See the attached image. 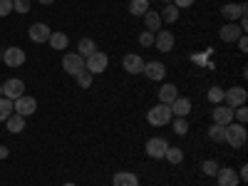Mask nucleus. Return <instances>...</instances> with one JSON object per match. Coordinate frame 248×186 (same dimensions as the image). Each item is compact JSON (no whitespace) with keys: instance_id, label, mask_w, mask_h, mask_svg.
I'll return each mask as SVG.
<instances>
[{"instance_id":"ddd939ff","label":"nucleus","mask_w":248,"mask_h":186,"mask_svg":"<svg viewBox=\"0 0 248 186\" xmlns=\"http://www.w3.org/2000/svg\"><path fill=\"white\" fill-rule=\"evenodd\" d=\"M3 62L8 67H20V65H25V50H20V47H8L3 52Z\"/></svg>"},{"instance_id":"c756f323","label":"nucleus","mask_w":248,"mask_h":186,"mask_svg":"<svg viewBox=\"0 0 248 186\" xmlns=\"http://www.w3.org/2000/svg\"><path fill=\"white\" fill-rule=\"evenodd\" d=\"M75 79H77V85H79L82 90H87V87L92 85V79H94V75H92V72H87V70H82V72H79V75H77Z\"/></svg>"},{"instance_id":"f03ea898","label":"nucleus","mask_w":248,"mask_h":186,"mask_svg":"<svg viewBox=\"0 0 248 186\" xmlns=\"http://www.w3.org/2000/svg\"><path fill=\"white\" fill-rule=\"evenodd\" d=\"M171 119H174L171 107L169 105H161V102L147 112V122L152 124V127H167V124H171Z\"/></svg>"},{"instance_id":"f8f14e48","label":"nucleus","mask_w":248,"mask_h":186,"mask_svg":"<svg viewBox=\"0 0 248 186\" xmlns=\"http://www.w3.org/2000/svg\"><path fill=\"white\" fill-rule=\"evenodd\" d=\"M141 75H147L152 82H161L164 77H167V67H164V62H144V72Z\"/></svg>"},{"instance_id":"c85d7f7f","label":"nucleus","mask_w":248,"mask_h":186,"mask_svg":"<svg viewBox=\"0 0 248 186\" xmlns=\"http://www.w3.org/2000/svg\"><path fill=\"white\" fill-rule=\"evenodd\" d=\"M218 169H221V167H218V164H216L214 159H206V161L201 164V171H203V176H216V174H218Z\"/></svg>"},{"instance_id":"39448f33","label":"nucleus","mask_w":248,"mask_h":186,"mask_svg":"<svg viewBox=\"0 0 248 186\" xmlns=\"http://www.w3.org/2000/svg\"><path fill=\"white\" fill-rule=\"evenodd\" d=\"M246 99H248V94H246V90H243V87L223 90V102H226V107H231V109L243 107V105H246Z\"/></svg>"},{"instance_id":"58836bf2","label":"nucleus","mask_w":248,"mask_h":186,"mask_svg":"<svg viewBox=\"0 0 248 186\" xmlns=\"http://www.w3.org/2000/svg\"><path fill=\"white\" fill-rule=\"evenodd\" d=\"M196 3V0H174V5L179 8V10H184V8H191Z\"/></svg>"},{"instance_id":"cd10ccee","label":"nucleus","mask_w":248,"mask_h":186,"mask_svg":"<svg viewBox=\"0 0 248 186\" xmlns=\"http://www.w3.org/2000/svg\"><path fill=\"white\" fill-rule=\"evenodd\" d=\"M147 10H149L147 0H132V3H129V13H132V15H144Z\"/></svg>"},{"instance_id":"9b49d317","label":"nucleus","mask_w":248,"mask_h":186,"mask_svg":"<svg viewBox=\"0 0 248 186\" xmlns=\"http://www.w3.org/2000/svg\"><path fill=\"white\" fill-rule=\"evenodd\" d=\"M248 13V8H246V3H226L223 8H221V15L229 20V23H236L238 17H243Z\"/></svg>"},{"instance_id":"dca6fc26","label":"nucleus","mask_w":248,"mask_h":186,"mask_svg":"<svg viewBox=\"0 0 248 186\" xmlns=\"http://www.w3.org/2000/svg\"><path fill=\"white\" fill-rule=\"evenodd\" d=\"M233 122V109L226 107V105H216L214 109V124H221V127H226V124Z\"/></svg>"},{"instance_id":"37998d69","label":"nucleus","mask_w":248,"mask_h":186,"mask_svg":"<svg viewBox=\"0 0 248 186\" xmlns=\"http://www.w3.org/2000/svg\"><path fill=\"white\" fill-rule=\"evenodd\" d=\"M161 3H164V5H169V3H174V0H161Z\"/></svg>"},{"instance_id":"4be33fe9","label":"nucleus","mask_w":248,"mask_h":186,"mask_svg":"<svg viewBox=\"0 0 248 186\" xmlns=\"http://www.w3.org/2000/svg\"><path fill=\"white\" fill-rule=\"evenodd\" d=\"M141 17H144V25H147V30H149V32H159V30H161V25H164V23H161V17H159V13L147 10Z\"/></svg>"},{"instance_id":"423d86ee","label":"nucleus","mask_w":248,"mask_h":186,"mask_svg":"<svg viewBox=\"0 0 248 186\" xmlns=\"http://www.w3.org/2000/svg\"><path fill=\"white\" fill-rule=\"evenodd\" d=\"M167 149H169V141L164 139V137H152L149 141H147V156L149 159H164V154H167Z\"/></svg>"},{"instance_id":"f257e3e1","label":"nucleus","mask_w":248,"mask_h":186,"mask_svg":"<svg viewBox=\"0 0 248 186\" xmlns=\"http://www.w3.org/2000/svg\"><path fill=\"white\" fill-rule=\"evenodd\" d=\"M223 141L229 144V147L233 149H241L243 144L248 141V134H246V127L238 122H231V124H226V134H223Z\"/></svg>"},{"instance_id":"a878e982","label":"nucleus","mask_w":248,"mask_h":186,"mask_svg":"<svg viewBox=\"0 0 248 186\" xmlns=\"http://www.w3.org/2000/svg\"><path fill=\"white\" fill-rule=\"evenodd\" d=\"M164 159H167L169 164H181V161H184V152H181L179 147H169L167 154H164Z\"/></svg>"},{"instance_id":"7c9ffc66","label":"nucleus","mask_w":248,"mask_h":186,"mask_svg":"<svg viewBox=\"0 0 248 186\" xmlns=\"http://www.w3.org/2000/svg\"><path fill=\"white\" fill-rule=\"evenodd\" d=\"M174 132L179 137H186V132H189V122H186V117H176L174 119Z\"/></svg>"},{"instance_id":"f3484780","label":"nucleus","mask_w":248,"mask_h":186,"mask_svg":"<svg viewBox=\"0 0 248 186\" xmlns=\"http://www.w3.org/2000/svg\"><path fill=\"white\" fill-rule=\"evenodd\" d=\"M176 97H179V90H176L174 82H164L161 90H159V102H161V105H171Z\"/></svg>"},{"instance_id":"2eb2a0df","label":"nucleus","mask_w":248,"mask_h":186,"mask_svg":"<svg viewBox=\"0 0 248 186\" xmlns=\"http://www.w3.org/2000/svg\"><path fill=\"white\" fill-rule=\"evenodd\" d=\"M154 45H156L159 52H169V50H174V35H171L169 30H159V32H154Z\"/></svg>"},{"instance_id":"de8ad7c7","label":"nucleus","mask_w":248,"mask_h":186,"mask_svg":"<svg viewBox=\"0 0 248 186\" xmlns=\"http://www.w3.org/2000/svg\"><path fill=\"white\" fill-rule=\"evenodd\" d=\"M147 3H152V0H147Z\"/></svg>"},{"instance_id":"bb28decb","label":"nucleus","mask_w":248,"mask_h":186,"mask_svg":"<svg viewBox=\"0 0 248 186\" xmlns=\"http://www.w3.org/2000/svg\"><path fill=\"white\" fill-rule=\"evenodd\" d=\"M10 114H13V99L0 97V122H5Z\"/></svg>"},{"instance_id":"393cba45","label":"nucleus","mask_w":248,"mask_h":186,"mask_svg":"<svg viewBox=\"0 0 248 186\" xmlns=\"http://www.w3.org/2000/svg\"><path fill=\"white\" fill-rule=\"evenodd\" d=\"M92 52H97L94 40H90V37H82L79 43H77V55H82V57H90Z\"/></svg>"},{"instance_id":"2f4dec72","label":"nucleus","mask_w":248,"mask_h":186,"mask_svg":"<svg viewBox=\"0 0 248 186\" xmlns=\"http://www.w3.org/2000/svg\"><path fill=\"white\" fill-rule=\"evenodd\" d=\"M206 97H209L211 105H221V102H223V90L214 85V87H209V94H206Z\"/></svg>"},{"instance_id":"e433bc0d","label":"nucleus","mask_w":248,"mask_h":186,"mask_svg":"<svg viewBox=\"0 0 248 186\" xmlns=\"http://www.w3.org/2000/svg\"><path fill=\"white\" fill-rule=\"evenodd\" d=\"M13 13V0H0V17H8Z\"/></svg>"},{"instance_id":"9d476101","label":"nucleus","mask_w":248,"mask_h":186,"mask_svg":"<svg viewBox=\"0 0 248 186\" xmlns=\"http://www.w3.org/2000/svg\"><path fill=\"white\" fill-rule=\"evenodd\" d=\"M25 94V82L23 79H8L5 85H3V97H8V99H17V97H23Z\"/></svg>"},{"instance_id":"412c9836","label":"nucleus","mask_w":248,"mask_h":186,"mask_svg":"<svg viewBox=\"0 0 248 186\" xmlns=\"http://www.w3.org/2000/svg\"><path fill=\"white\" fill-rule=\"evenodd\" d=\"M5 127H8V132L10 134H20V132H23L25 129V117H20V114H10L8 119H5Z\"/></svg>"},{"instance_id":"72a5a7b5","label":"nucleus","mask_w":248,"mask_h":186,"mask_svg":"<svg viewBox=\"0 0 248 186\" xmlns=\"http://www.w3.org/2000/svg\"><path fill=\"white\" fill-rule=\"evenodd\" d=\"M233 122H238V124H246V122H248V109H246V105L233 109Z\"/></svg>"},{"instance_id":"aec40b11","label":"nucleus","mask_w":248,"mask_h":186,"mask_svg":"<svg viewBox=\"0 0 248 186\" xmlns=\"http://www.w3.org/2000/svg\"><path fill=\"white\" fill-rule=\"evenodd\" d=\"M112 186H139V179L132 171H117L112 179Z\"/></svg>"},{"instance_id":"ea45409f","label":"nucleus","mask_w":248,"mask_h":186,"mask_svg":"<svg viewBox=\"0 0 248 186\" xmlns=\"http://www.w3.org/2000/svg\"><path fill=\"white\" fill-rule=\"evenodd\" d=\"M238 179H241V181H246V179H248V167H246V164H243L241 171H238Z\"/></svg>"},{"instance_id":"7ed1b4c3","label":"nucleus","mask_w":248,"mask_h":186,"mask_svg":"<svg viewBox=\"0 0 248 186\" xmlns=\"http://www.w3.org/2000/svg\"><path fill=\"white\" fill-rule=\"evenodd\" d=\"M109 67V57L105 55V52H92L90 57H85V70L87 72H92V75H102V72H105Z\"/></svg>"},{"instance_id":"6e6552de","label":"nucleus","mask_w":248,"mask_h":186,"mask_svg":"<svg viewBox=\"0 0 248 186\" xmlns=\"http://www.w3.org/2000/svg\"><path fill=\"white\" fill-rule=\"evenodd\" d=\"M122 67H124V72H129V75H141L144 72V60H141V55L129 52V55H124Z\"/></svg>"},{"instance_id":"c9c22d12","label":"nucleus","mask_w":248,"mask_h":186,"mask_svg":"<svg viewBox=\"0 0 248 186\" xmlns=\"http://www.w3.org/2000/svg\"><path fill=\"white\" fill-rule=\"evenodd\" d=\"M13 10L15 13H28L30 10V0H13Z\"/></svg>"},{"instance_id":"4468645a","label":"nucleus","mask_w":248,"mask_h":186,"mask_svg":"<svg viewBox=\"0 0 248 186\" xmlns=\"http://www.w3.org/2000/svg\"><path fill=\"white\" fill-rule=\"evenodd\" d=\"M241 35H246V32L241 30V25H238V23H226V25L218 30V37L223 40V43H236V40H238Z\"/></svg>"},{"instance_id":"79ce46f5","label":"nucleus","mask_w":248,"mask_h":186,"mask_svg":"<svg viewBox=\"0 0 248 186\" xmlns=\"http://www.w3.org/2000/svg\"><path fill=\"white\" fill-rule=\"evenodd\" d=\"M40 3H43V5H52V3H55V0H40Z\"/></svg>"},{"instance_id":"a19ab883","label":"nucleus","mask_w":248,"mask_h":186,"mask_svg":"<svg viewBox=\"0 0 248 186\" xmlns=\"http://www.w3.org/2000/svg\"><path fill=\"white\" fill-rule=\"evenodd\" d=\"M8 156H10L8 147H3V144H0V159H8Z\"/></svg>"},{"instance_id":"1a4fd4ad","label":"nucleus","mask_w":248,"mask_h":186,"mask_svg":"<svg viewBox=\"0 0 248 186\" xmlns=\"http://www.w3.org/2000/svg\"><path fill=\"white\" fill-rule=\"evenodd\" d=\"M50 28L45 25V23H35V25H30V30H28V37L32 40L35 45H43V43H47L50 40Z\"/></svg>"},{"instance_id":"49530a36","label":"nucleus","mask_w":248,"mask_h":186,"mask_svg":"<svg viewBox=\"0 0 248 186\" xmlns=\"http://www.w3.org/2000/svg\"><path fill=\"white\" fill-rule=\"evenodd\" d=\"M0 97H3V85H0Z\"/></svg>"},{"instance_id":"5701e85b","label":"nucleus","mask_w":248,"mask_h":186,"mask_svg":"<svg viewBox=\"0 0 248 186\" xmlns=\"http://www.w3.org/2000/svg\"><path fill=\"white\" fill-rule=\"evenodd\" d=\"M47 45H50L52 50H67V45H70V37H67L65 32H50Z\"/></svg>"},{"instance_id":"f704fd0d","label":"nucleus","mask_w":248,"mask_h":186,"mask_svg":"<svg viewBox=\"0 0 248 186\" xmlns=\"http://www.w3.org/2000/svg\"><path fill=\"white\" fill-rule=\"evenodd\" d=\"M139 45H141V47H152V45H154V32L144 30V32L139 35Z\"/></svg>"},{"instance_id":"c03bdc74","label":"nucleus","mask_w":248,"mask_h":186,"mask_svg":"<svg viewBox=\"0 0 248 186\" xmlns=\"http://www.w3.org/2000/svg\"><path fill=\"white\" fill-rule=\"evenodd\" d=\"M62 186H77V184H62Z\"/></svg>"},{"instance_id":"473e14b6","label":"nucleus","mask_w":248,"mask_h":186,"mask_svg":"<svg viewBox=\"0 0 248 186\" xmlns=\"http://www.w3.org/2000/svg\"><path fill=\"white\" fill-rule=\"evenodd\" d=\"M223 134H226V127H221V124H211L209 137H211L214 141H223Z\"/></svg>"},{"instance_id":"20e7f679","label":"nucleus","mask_w":248,"mask_h":186,"mask_svg":"<svg viewBox=\"0 0 248 186\" xmlns=\"http://www.w3.org/2000/svg\"><path fill=\"white\" fill-rule=\"evenodd\" d=\"M35 109H37V99L35 97H30V94H23V97H17L15 102H13V112L15 114H20V117H30V114H35Z\"/></svg>"},{"instance_id":"0eeeda50","label":"nucleus","mask_w":248,"mask_h":186,"mask_svg":"<svg viewBox=\"0 0 248 186\" xmlns=\"http://www.w3.org/2000/svg\"><path fill=\"white\" fill-rule=\"evenodd\" d=\"M62 70H65L67 75H72V77H77L82 70H85V57L75 55V52L65 55V57H62Z\"/></svg>"},{"instance_id":"6ab92c4d","label":"nucleus","mask_w":248,"mask_h":186,"mask_svg":"<svg viewBox=\"0 0 248 186\" xmlns=\"http://www.w3.org/2000/svg\"><path fill=\"white\" fill-rule=\"evenodd\" d=\"M216 181H218V186H238L241 179H238V174L233 169H218Z\"/></svg>"},{"instance_id":"b1692460","label":"nucleus","mask_w":248,"mask_h":186,"mask_svg":"<svg viewBox=\"0 0 248 186\" xmlns=\"http://www.w3.org/2000/svg\"><path fill=\"white\" fill-rule=\"evenodd\" d=\"M159 17H161V23H167V25H171V23H176V20H179V8H176L174 3H169V5H164V10L159 13Z\"/></svg>"},{"instance_id":"4c0bfd02","label":"nucleus","mask_w":248,"mask_h":186,"mask_svg":"<svg viewBox=\"0 0 248 186\" xmlns=\"http://www.w3.org/2000/svg\"><path fill=\"white\" fill-rule=\"evenodd\" d=\"M236 43H238V50L246 55V52H248V37H246V35H241V37L236 40Z\"/></svg>"},{"instance_id":"a211bd4d","label":"nucleus","mask_w":248,"mask_h":186,"mask_svg":"<svg viewBox=\"0 0 248 186\" xmlns=\"http://www.w3.org/2000/svg\"><path fill=\"white\" fill-rule=\"evenodd\" d=\"M169 107H171V114H174V117H186V114H191V99L176 97Z\"/></svg>"},{"instance_id":"a18cd8bd","label":"nucleus","mask_w":248,"mask_h":186,"mask_svg":"<svg viewBox=\"0 0 248 186\" xmlns=\"http://www.w3.org/2000/svg\"><path fill=\"white\" fill-rule=\"evenodd\" d=\"M0 62H3V50H0Z\"/></svg>"}]
</instances>
